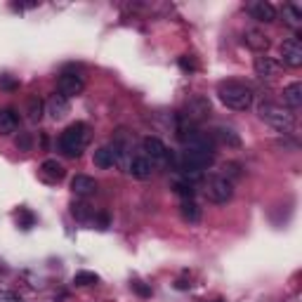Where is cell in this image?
Masks as SVG:
<instances>
[{
  "label": "cell",
  "instance_id": "23",
  "mask_svg": "<svg viewBox=\"0 0 302 302\" xmlns=\"http://www.w3.org/2000/svg\"><path fill=\"white\" fill-rule=\"evenodd\" d=\"M43 114H45L43 99H40V97H31V99H29V121H31V123H38L40 118H43Z\"/></svg>",
  "mask_w": 302,
  "mask_h": 302
},
{
  "label": "cell",
  "instance_id": "28",
  "mask_svg": "<svg viewBox=\"0 0 302 302\" xmlns=\"http://www.w3.org/2000/svg\"><path fill=\"white\" fill-rule=\"evenodd\" d=\"M130 288H132V290H135L137 295H140V297H151V286L142 283V281H132Z\"/></svg>",
  "mask_w": 302,
  "mask_h": 302
},
{
  "label": "cell",
  "instance_id": "18",
  "mask_svg": "<svg viewBox=\"0 0 302 302\" xmlns=\"http://www.w3.org/2000/svg\"><path fill=\"white\" fill-rule=\"evenodd\" d=\"M243 43L260 54L267 52V47H269V38H267L260 29H246V31H243Z\"/></svg>",
  "mask_w": 302,
  "mask_h": 302
},
{
  "label": "cell",
  "instance_id": "9",
  "mask_svg": "<svg viewBox=\"0 0 302 302\" xmlns=\"http://www.w3.org/2000/svg\"><path fill=\"white\" fill-rule=\"evenodd\" d=\"M281 62L286 64V66H290V69L302 66V40H300V36L286 38L281 43Z\"/></svg>",
  "mask_w": 302,
  "mask_h": 302
},
{
  "label": "cell",
  "instance_id": "26",
  "mask_svg": "<svg viewBox=\"0 0 302 302\" xmlns=\"http://www.w3.org/2000/svg\"><path fill=\"white\" fill-rule=\"evenodd\" d=\"M17 222H19L22 229H31V227L36 225V215H33L29 208H19V213H17Z\"/></svg>",
  "mask_w": 302,
  "mask_h": 302
},
{
  "label": "cell",
  "instance_id": "6",
  "mask_svg": "<svg viewBox=\"0 0 302 302\" xmlns=\"http://www.w3.org/2000/svg\"><path fill=\"white\" fill-rule=\"evenodd\" d=\"M128 151H130V149H123L121 144L111 142V144H104V147H99L97 151H94L92 163L97 165V168H102V170H109V168H114V165L125 163Z\"/></svg>",
  "mask_w": 302,
  "mask_h": 302
},
{
  "label": "cell",
  "instance_id": "2",
  "mask_svg": "<svg viewBox=\"0 0 302 302\" xmlns=\"http://www.w3.org/2000/svg\"><path fill=\"white\" fill-rule=\"evenodd\" d=\"M257 116L262 118L264 123H269L274 130H279L281 135H293L295 132V114L286 107H279L274 102H260L257 104Z\"/></svg>",
  "mask_w": 302,
  "mask_h": 302
},
{
  "label": "cell",
  "instance_id": "25",
  "mask_svg": "<svg viewBox=\"0 0 302 302\" xmlns=\"http://www.w3.org/2000/svg\"><path fill=\"white\" fill-rule=\"evenodd\" d=\"M71 213H73V217L76 220H80V222H90L92 220V210H90V206H85V203H73L71 206Z\"/></svg>",
  "mask_w": 302,
  "mask_h": 302
},
{
  "label": "cell",
  "instance_id": "4",
  "mask_svg": "<svg viewBox=\"0 0 302 302\" xmlns=\"http://www.w3.org/2000/svg\"><path fill=\"white\" fill-rule=\"evenodd\" d=\"M142 154L154 163V168H175V154L165 147L158 137H144L142 140Z\"/></svg>",
  "mask_w": 302,
  "mask_h": 302
},
{
  "label": "cell",
  "instance_id": "33",
  "mask_svg": "<svg viewBox=\"0 0 302 302\" xmlns=\"http://www.w3.org/2000/svg\"><path fill=\"white\" fill-rule=\"evenodd\" d=\"M213 302H225V300H222V297H217V300H213Z\"/></svg>",
  "mask_w": 302,
  "mask_h": 302
},
{
  "label": "cell",
  "instance_id": "12",
  "mask_svg": "<svg viewBox=\"0 0 302 302\" xmlns=\"http://www.w3.org/2000/svg\"><path fill=\"white\" fill-rule=\"evenodd\" d=\"M40 177L45 179L47 184H59L66 177V168L57 158H45L40 163Z\"/></svg>",
  "mask_w": 302,
  "mask_h": 302
},
{
  "label": "cell",
  "instance_id": "15",
  "mask_svg": "<svg viewBox=\"0 0 302 302\" xmlns=\"http://www.w3.org/2000/svg\"><path fill=\"white\" fill-rule=\"evenodd\" d=\"M69 99L64 97V94L54 92L50 94V99H47L45 104V111L50 114V118H54V121H62V118H66V114H69Z\"/></svg>",
  "mask_w": 302,
  "mask_h": 302
},
{
  "label": "cell",
  "instance_id": "5",
  "mask_svg": "<svg viewBox=\"0 0 302 302\" xmlns=\"http://www.w3.org/2000/svg\"><path fill=\"white\" fill-rule=\"evenodd\" d=\"M203 194L210 203L215 206H225L234 198V182L227 179L225 175H210L206 179V186H203Z\"/></svg>",
  "mask_w": 302,
  "mask_h": 302
},
{
  "label": "cell",
  "instance_id": "24",
  "mask_svg": "<svg viewBox=\"0 0 302 302\" xmlns=\"http://www.w3.org/2000/svg\"><path fill=\"white\" fill-rule=\"evenodd\" d=\"M73 283L80 288H85V286H97L99 283V276L94 274V271H78L76 276H73Z\"/></svg>",
  "mask_w": 302,
  "mask_h": 302
},
{
  "label": "cell",
  "instance_id": "31",
  "mask_svg": "<svg viewBox=\"0 0 302 302\" xmlns=\"http://www.w3.org/2000/svg\"><path fill=\"white\" fill-rule=\"evenodd\" d=\"M0 85L8 87V90H15V87H17V80H8V78H0Z\"/></svg>",
  "mask_w": 302,
  "mask_h": 302
},
{
  "label": "cell",
  "instance_id": "22",
  "mask_svg": "<svg viewBox=\"0 0 302 302\" xmlns=\"http://www.w3.org/2000/svg\"><path fill=\"white\" fill-rule=\"evenodd\" d=\"M172 189H175V194H177L179 198H194V194H196V184L186 182V179H179V177L172 182Z\"/></svg>",
  "mask_w": 302,
  "mask_h": 302
},
{
  "label": "cell",
  "instance_id": "19",
  "mask_svg": "<svg viewBox=\"0 0 302 302\" xmlns=\"http://www.w3.org/2000/svg\"><path fill=\"white\" fill-rule=\"evenodd\" d=\"M283 104H286L290 111H297L302 107V83L295 80L290 85L283 87Z\"/></svg>",
  "mask_w": 302,
  "mask_h": 302
},
{
  "label": "cell",
  "instance_id": "13",
  "mask_svg": "<svg viewBox=\"0 0 302 302\" xmlns=\"http://www.w3.org/2000/svg\"><path fill=\"white\" fill-rule=\"evenodd\" d=\"M248 12H250V17L260 24H274L276 22V8L271 5L269 0H255V3H250Z\"/></svg>",
  "mask_w": 302,
  "mask_h": 302
},
{
  "label": "cell",
  "instance_id": "8",
  "mask_svg": "<svg viewBox=\"0 0 302 302\" xmlns=\"http://www.w3.org/2000/svg\"><path fill=\"white\" fill-rule=\"evenodd\" d=\"M83 87H85V78H83V73L76 69H66L59 73V80H57V90H59V94H64L66 99H71V97H76V94L83 92Z\"/></svg>",
  "mask_w": 302,
  "mask_h": 302
},
{
  "label": "cell",
  "instance_id": "3",
  "mask_svg": "<svg viewBox=\"0 0 302 302\" xmlns=\"http://www.w3.org/2000/svg\"><path fill=\"white\" fill-rule=\"evenodd\" d=\"M87 142H90V125L83 121H76L59 135V151L69 158H78L85 151Z\"/></svg>",
  "mask_w": 302,
  "mask_h": 302
},
{
  "label": "cell",
  "instance_id": "14",
  "mask_svg": "<svg viewBox=\"0 0 302 302\" xmlns=\"http://www.w3.org/2000/svg\"><path fill=\"white\" fill-rule=\"evenodd\" d=\"M253 69H255V76L262 78V80H271V78L279 73V62L274 57H267V54H257L255 62H253Z\"/></svg>",
  "mask_w": 302,
  "mask_h": 302
},
{
  "label": "cell",
  "instance_id": "32",
  "mask_svg": "<svg viewBox=\"0 0 302 302\" xmlns=\"http://www.w3.org/2000/svg\"><path fill=\"white\" fill-rule=\"evenodd\" d=\"M189 286H191V283H186V281H177V288H179V290H184V288H189Z\"/></svg>",
  "mask_w": 302,
  "mask_h": 302
},
{
  "label": "cell",
  "instance_id": "17",
  "mask_svg": "<svg viewBox=\"0 0 302 302\" xmlns=\"http://www.w3.org/2000/svg\"><path fill=\"white\" fill-rule=\"evenodd\" d=\"M281 17H283V24L290 26L293 31H300L302 29V5L300 3H286L281 8Z\"/></svg>",
  "mask_w": 302,
  "mask_h": 302
},
{
  "label": "cell",
  "instance_id": "21",
  "mask_svg": "<svg viewBox=\"0 0 302 302\" xmlns=\"http://www.w3.org/2000/svg\"><path fill=\"white\" fill-rule=\"evenodd\" d=\"M19 128V114L15 109L0 111V135H12Z\"/></svg>",
  "mask_w": 302,
  "mask_h": 302
},
{
  "label": "cell",
  "instance_id": "11",
  "mask_svg": "<svg viewBox=\"0 0 302 302\" xmlns=\"http://www.w3.org/2000/svg\"><path fill=\"white\" fill-rule=\"evenodd\" d=\"M210 140L215 142V147H227V149H239L241 147V135L229 125H217L215 130L210 132Z\"/></svg>",
  "mask_w": 302,
  "mask_h": 302
},
{
  "label": "cell",
  "instance_id": "16",
  "mask_svg": "<svg viewBox=\"0 0 302 302\" xmlns=\"http://www.w3.org/2000/svg\"><path fill=\"white\" fill-rule=\"evenodd\" d=\"M71 191L80 198H87V196L97 194V179L90 177V175H76L71 179Z\"/></svg>",
  "mask_w": 302,
  "mask_h": 302
},
{
  "label": "cell",
  "instance_id": "29",
  "mask_svg": "<svg viewBox=\"0 0 302 302\" xmlns=\"http://www.w3.org/2000/svg\"><path fill=\"white\" fill-rule=\"evenodd\" d=\"M225 177L227 179L241 177V165H239V163H227V165H225Z\"/></svg>",
  "mask_w": 302,
  "mask_h": 302
},
{
  "label": "cell",
  "instance_id": "27",
  "mask_svg": "<svg viewBox=\"0 0 302 302\" xmlns=\"http://www.w3.org/2000/svg\"><path fill=\"white\" fill-rule=\"evenodd\" d=\"M17 149H19V151H31L33 149L31 132H19V137H17Z\"/></svg>",
  "mask_w": 302,
  "mask_h": 302
},
{
  "label": "cell",
  "instance_id": "1",
  "mask_svg": "<svg viewBox=\"0 0 302 302\" xmlns=\"http://www.w3.org/2000/svg\"><path fill=\"white\" fill-rule=\"evenodd\" d=\"M217 99L232 111H248L253 107V90L241 80H222L217 85Z\"/></svg>",
  "mask_w": 302,
  "mask_h": 302
},
{
  "label": "cell",
  "instance_id": "20",
  "mask_svg": "<svg viewBox=\"0 0 302 302\" xmlns=\"http://www.w3.org/2000/svg\"><path fill=\"white\" fill-rule=\"evenodd\" d=\"M179 215H182L184 222L196 225L201 220V208H198V203L194 198H179Z\"/></svg>",
  "mask_w": 302,
  "mask_h": 302
},
{
  "label": "cell",
  "instance_id": "7",
  "mask_svg": "<svg viewBox=\"0 0 302 302\" xmlns=\"http://www.w3.org/2000/svg\"><path fill=\"white\" fill-rule=\"evenodd\" d=\"M210 114H213V104L206 94H191L184 104V111H182V116L194 125H201L203 121H208Z\"/></svg>",
  "mask_w": 302,
  "mask_h": 302
},
{
  "label": "cell",
  "instance_id": "30",
  "mask_svg": "<svg viewBox=\"0 0 302 302\" xmlns=\"http://www.w3.org/2000/svg\"><path fill=\"white\" fill-rule=\"evenodd\" d=\"M179 69L184 71V73H194L198 66H196V62L191 57H179Z\"/></svg>",
  "mask_w": 302,
  "mask_h": 302
},
{
  "label": "cell",
  "instance_id": "10",
  "mask_svg": "<svg viewBox=\"0 0 302 302\" xmlns=\"http://www.w3.org/2000/svg\"><path fill=\"white\" fill-rule=\"evenodd\" d=\"M125 170H128V175L130 177H135V179H149L151 175H154V163L149 161L147 156L142 154H135V156H130L128 158V163H125Z\"/></svg>",
  "mask_w": 302,
  "mask_h": 302
}]
</instances>
